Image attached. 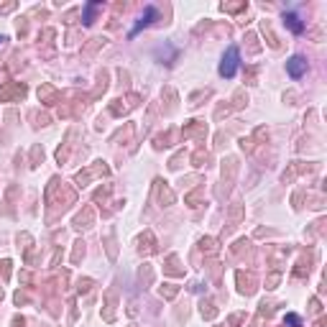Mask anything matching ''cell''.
<instances>
[{
  "instance_id": "6da1fadb",
  "label": "cell",
  "mask_w": 327,
  "mask_h": 327,
  "mask_svg": "<svg viewBox=\"0 0 327 327\" xmlns=\"http://www.w3.org/2000/svg\"><path fill=\"white\" fill-rule=\"evenodd\" d=\"M238 62H240V54L235 46H230L228 51H225L222 62H220V74L222 77H233L235 72H238Z\"/></svg>"
},
{
  "instance_id": "7a4b0ae2",
  "label": "cell",
  "mask_w": 327,
  "mask_h": 327,
  "mask_svg": "<svg viewBox=\"0 0 327 327\" xmlns=\"http://www.w3.org/2000/svg\"><path fill=\"white\" fill-rule=\"evenodd\" d=\"M286 72L297 80V77H302L304 72H307V62H304L302 56H291V59L286 62Z\"/></svg>"
},
{
  "instance_id": "3957f363",
  "label": "cell",
  "mask_w": 327,
  "mask_h": 327,
  "mask_svg": "<svg viewBox=\"0 0 327 327\" xmlns=\"http://www.w3.org/2000/svg\"><path fill=\"white\" fill-rule=\"evenodd\" d=\"M156 16H159V13H156V8H146V13H143V18L138 21V23H136V28H133L131 31V36H136V33L141 31V28H146V26H149L151 23V21L156 18Z\"/></svg>"
},
{
  "instance_id": "277c9868",
  "label": "cell",
  "mask_w": 327,
  "mask_h": 327,
  "mask_svg": "<svg viewBox=\"0 0 327 327\" xmlns=\"http://www.w3.org/2000/svg\"><path fill=\"white\" fill-rule=\"evenodd\" d=\"M284 21H286V26H289L291 31H294V33H302V31H304V23L299 21V16H297V13H286V16H284Z\"/></svg>"
},
{
  "instance_id": "5b68a950",
  "label": "cell",
  "mask_w": 327,
  "mask_h": 327,
  "mask_svg": "<svg viewBox=\"0 0 327 327\" xmlns=\"http://www.w3.org/2000/svg\"><path fill=\"white\" fill-rule=\"evenodd\" d=\"M286 322L291 325V327H299L302 322H299V317H297V314H286Z\"/></svg>"
},
{
  "instance_id": "8992f818",
  "label": "cell",
  "mask_w": 327,
  "mask_h": 327,
  "mask_svg": "<svg viewBox=\"0 0 327 327\" xmlns=\"http://www.w3.org/2000/svg\"><path fill=\"white\" fill-rule=\"evenodd\" d=\"M3 41H5V39H3V36H0V44H3Z\"/></svg>"
}]
</instances>
